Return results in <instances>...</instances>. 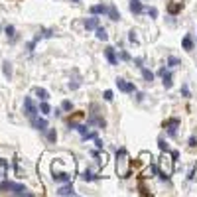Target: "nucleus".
<instances>
[{
	"label": "nucleus",
	"instance_id": "1",
	"mask_svg": "<svg viewBox=\"0 0 197 197\" xmlns=\"http://www.w3.org/2000/svg\"><path fill=\"white\" fill-rule=\"evenodd\" d=\"M77 178V162L71 154H59L52 162V179L57 183H73Z\"/></svg>",
	"mask_w": 197,
	"mask_h": 197
},
{
	"label": "nucleus",
	"instance_id": "2",
	"mask_svg": "<svg viewBox=\"0 0 197 197\" xmlns=\"http://www.w3.org/2000/svg\"><path fill=\"white\" fill-rule=\"evenodd\" d=\"M114 170L116 176L120 179H126L132 176V160H130V154L126 148H118L116 150V160H114Z\"/></svg>",
	"mask_w": 197,
	"mask_h": 197
},
{
	"label": "nucleus",
	"instance_id": "3",
	"mask_svg": "<svg viewBox=\"0 0 197 197\" xmlns=\"http://www.w3.org/2000/svg\"><path fill=\"white\" fill-rule=\"evenodd\" d=\"M156 167H158L160 178H162L164 181H167V179H170V178L173 176V170H176V158H173V154H172V152L164 150V154L160 156V160H158Z\"/></svg>",
	"mask_w": 197,
	"mask_h": 197
},
{
	"label": "nucleus",
	"instance_id": "4",
	"mask_svg": "<svg viewBox=\"0 0 197 197\" xmlns=\"http://www.w3.org/2000/svg\"><path fill=\"white\" fill-rule=\"evenodd\" d=\"M0 189H4V191H10L12 195H28V197L32 195L24 185L14 183V181H2V183H0Z\"/></svg>",
	"mask_w": 197,
	"mask_h": 197
},
{
	"label": "nucleus",
	"instance_id": "5",
	"mask_svg": "<svg viewBox=\"0 0 197 197\" xmlns=\"http://www.w3.org/2000/svg\"><path fill=\"white\" fill-rule=\"evenodd\" d=\"M179 124H181V120L178 118V116H172V118H167V120H164V128L167 130V134L170 136H176L178 134V128H179Z\"/></svg>",
	"mask_w": 197,
	"mask_h": 197
},
{
	"label": "nucleus",
	"instance_id": "6",
	"mask_svg": "<svg viewBox=\"0 0 197 197\" xmlns=\"http://www.w3.org/2000/svg\"><path fill=\"white\" fill-rule=\"evenodd\" d=\"M24 112H26L28 118L38 116V107H36V103L32 101V97H26V99H24Z\"/></svg>",
	"mask_w": 197,
	"mask_h": 197
},
{
	"label": "nucleus",
	"instance_id": "7",
	"mask_svg": "<svg viewBox=\"0 0 197 197\" xmlns=\"http://www.w3.org/2000/svg\"><path fill=\"white\" fill-rule=\"evenodd\" d=\"M91 154H93V158H97V164H99L101 170H103V167L108 164V154H107V152H101V150L97 148V150H93Z\"/></svg>",
	"mask_w": 197,
	"mask_h": 197
},
{
	"label": "nucleus",
	"instance_id": "8",
	"mask_svg": "<svg viewBox=\"0 0 197 197\" xmlns=\"http://www.w3.org/2000/svg\"><path fill=\"white\" fill-rule=\"evenodd\" d=\"M116 87L122 91V93H134L136 91V85L134 83H128V81H124V79H116Z\"/></svg>",
	"mask_w": 197,
	"mask_h": 197
},
{
	"label": "nucleus",
	"instance_id": "9",
	"mask_svg": "<svg viewBox=\"0 0 197 197\" xmlns=\"http://www.w3.org/2000/svg\"><path fill=\"white\" fill-rule=\"evenodd\" d=\"M105 57H107V61L111 63V65H118V55H116V52H114L112 46H107L105 47Z\"/></svg>",
	"mask_w": 197,
	"mask_h": 197
},
{
	"label": "nucleus",
	"instance_id": "10",
	"mask_svg": "<svg viewBox=\"0 0 197 197\" xmlns=\"http://www.w3.org/2000/svg\"><path fill=\"white\" fill-rule=\"evenodd\" d=\"M30 120H32V126H34L36 130H40V132L47 130V120H46V118H38V116H34V118H30Z\"/></svg>",
	"mask_w": 197,
	"mask_h": 197
},
{
	"label": "nucleus",
	"instance_id": "11",
	"mask_svg": "<svg viewBox=\"0 0 197 197\" xmlns=\"http://www.w3.org/2000/svg\"><path fill=\"white\" fill-rule=\"evenodd\" d=\"M85 118V112H81V111H79V112H75V114H71L69 116V118H67V124L71 126V128H75L77 124H79V122H81Z\"/></svg>",
	"mask_w": 197,
	"mask_h": 197
},
{
	"label": "nucleus",
	"instance_id": "12",
	"mask_svg": "<svg viewBox=\"0 0 197 197\" xmlns=\"http://www.w3.org/2000/svg\"><path fill=\"white\" fill-rule=\"evenodd\" d=\"M57 195H61V197H65V195H75V187H73V183H65V185H61L59 189H57Z\"/></svg>",
	"mask_w": 197,
	"mask_h": 197
},
{
	"label": "nucleus",
	"instance_id": "13",
	"mask_svg": "<svg viewBox=\"0 0 197 197\" xmlns=\"http://www.w3.org/2000/svg\"><path fill=\"white\" fill-rule=\"evenodd\" d=\"M183 10V2H170L167 4V14H172V16H176Z\"/></svg>",
	"mask_w": 197,
	"mask_h": 197
},
{
	"label": "nucleus",
	"instance_id": "14",
	"mask_svg": "<svg viewBox=\"0 0 197 197\" xmlns=\"http://www.w3.org/2000/svg\"><path fill=\"white\" fill-rule=\"evenodd\" d=\"M128 8H130V12H132V14H142L144 12V6H142L140 0H130Z\"/></svg>",
	"mask_w": 197,
	"mask_h": 197
},
{
	"label": "nucleus",
	"instance_id": "15",
	"mask_svg": "<svg viewBox=\"0 0 197 197\" xmlns=\"http://www.w3.org/2000/svg\"><path fill=\"white\" fill-rule=\"evenodd\" d=\"M181 47H183L185 52H191V49H193V38H191V34H185L183 36V40H181Z\"/></svg>",
	"mask_w": 197,
	"mask_h": 197
},
{
	"label": "nucleus",
	"instance_id": "16",
	"mask_svg": "<svg viewBox=\"0 0 197 197\" xmlns=\"http://www.w3.org/2000/svg\"><path fill=\"white\" fill-rule=\"evenodd\" d=\"M99 26V18L97 16H91V18H85V30H95V28Z\"/></svg>",
	"mask_w": 197,
	"mask_h": 197
},
{
	"label": "nucleus",
	"instance_id": "17",
	"mask_svg": "<svg viewBox=\"0 0 197 197\" xmlns=\"http://www.w3.org/2000/svg\"><path fill=\"white\" fill-rule=\"evenodd\" d=\"M107 10H108V8H107L105 4H95V6H91V14H93V16H101V14L105 16Z\"/></svg>",
	"mask_w": 197,
	"mask_h": 197
},
{
	"label": "nucleus",
	"instance_id": "18",
	"mask_svg": "<svg viewBox=\"0 0 197 197\" xmlns=\"http://www.w3.org/2000/svg\"><path fill=\"white\" fill-rule=\"evenodd\" d=\"M87 122H89V124H97L99 128H105L107 126V120L101 118V116H89V120H87Z\"/></svg>",
	"mask_w": 197,
	"mask_h": 197
},
{
	"label": "nucleus",
	"instance_id": "19",
	"mask_svg": "<svg viewBox=\"0 0 197 197\" xmlns=\"http://www.w3.org/2000/svg\"><path fill=\"white\" fill-rule=\"evenodd\" d=\"M107 16L111 18V20H114V22H118V20H120V12L116 10V6H108V10H107Z\"/></svg>",
	"mask_w": 197,
	"mask_h": 197
},
{
	"label": "nucleus",
	"instance_id": "20",
	"mask_svg": "<svg viewBox=\"0 0 197 197\" xmlns=\"http://www.w3.org/2000/svg\"><path fill=\"white\" fill-rule=\"evenodd\" d=\"M95 32H97V40H101V41H107L108 40V34H107V30L103 26H97L95 28Z\"/></svg>",
	"mask_w": 197,
	"mask_h": 197
},
{
	"label": "nucleus",
	"instance_id": "21",
	"mask_svg": "<svg viewBox=\"0 0 197 197\" xmlns=\"http://www.w3.org/2000/svg\"><path fill=\"white\" fill-rule=\"evenodd\" d=\"M138 160H140V164L148 166V164H152V154H150V152H140V156H138Z\"/></svg>",
	"mask_w": 197,
	"mask_h": 197
},
{
	"label": "nucleus",
	"instance_id": "22",
	"mask_svg": "<svg viewBox=\"0 0 197 197\" xmlns=\"http://www.w3.org/2000/svg\"><path fill=\"white\" fill-rule=\"evenodd\" d=\"M162 83H164V87H166V89H172V85H173V81H172V73H164V75H162Z\"/></svg>",
	"mask_w": 197,
	"mask_h": 197
},
{
	"label": "nucleus",
	"instance_id": "23",
	"mask_svg": "<svg viewBox=\"0 0 197 197\" xmlns=\"http://www.w3.org/2000/svg\"><path fill=\"white\" fill-rule=\"evenodd\" d=\"M34 93L40 97V101H47V99H49V93H47L46 89H41V87H36V89H34Z\"/></svg>",
	"mask_w": 197,
	"mask_h": 197
},
{
	"label": "nucleus",
	"instance_id": "24",
	"mask_svg": "<svg viewBox=\"0 0 197 197\" xmlns=\"http://www.w3.org/2000/svg\"><path fill=\"white\" fill-rule=\"evenodd\" d=\"M8 176V162L0 158V178H6Z\"/></svg>",
	"mask_w": 197,
	"mask_h": 197
},
{
	"label": "nucleus",
	"instance_id": "25",
	"mask_svg": "<svg viewBox=\"0 0 197 197\" xmlns=\"http://www.w3.org/2000/svg\"><path fill=\"white\" fill-rule=\"evenodd\" d=\"M142 77H144L146 83H152V81H154V73H152L150 69H144V67H142Z\"/></svg>",
	"mask_w": 197,
	"mask_h": 197
},
{
	"label": "nucleus",
	"instance_id": "26",
	"mask_svg": "<svg viewBox=\"0 0 197 197\" xmlns=\"http://www.w3.org/2000/svg\"><path fill=\"white\" fill-rule=\"evenodd\" d=\"M38 111H40L41 114H49V112H52V107L47 105V101H41V105H40Z\"/></svg>",
	"mask_w": 197,
	"mask_h": 197
},
{
	"label": "nucleus",
	"instance_id": "27",
	"mask_svg": "<svg viewBox=\"0 0 197 197\" xmlns=\"http://www.w3.org/2000/svg\"><path fill=\"white\" fill-rule=\"evenodd\" d=\"M97 178H99V176H95L93 172H85L83 176H81V179H83V181H93V179H97Z\"/></svg>",
	"mask_w": 197,
	"mask_h": 197
},
{
	"label": "nucleus",
	"instance_id": "28",
	"mask_svg": "<svg viewBox=\"0 0 197 197\" xmlns=\"http://www.w3.org/2000/svg\"><path fill=\"white\" fill-rule=\"evenodd\" d=\"M81 138H83V140H95V138H97V132H95V130H87Z\"/></svg>",
	"mask_w": 197,
	"mask_h": 197
},
{
	"label": "nucleus",
	"instance_id": "29",
	"mask_svg": "<svg viewBox=\"0 0 197 197\" xmlns=\"http://www.w3.org/2000/svg\"><path fill=\"white\" fill-rule=\"evenodd\" d=\"M167 65H170V67H178V65H181V61L172 55V57H167Z\"/></svg>",
	"mask_w": 197,
	"mask_h": 197
},
{
	"label": "nucleus",
	"instance_id": "30",
	"mask_svg": "<svg viewBox=\"0 0 197 197\" xmlns=\"http://www.w3.org/2000/svg\"><path fill=\"white\" fill-rule=\"evenodd\" d=\"M61 108H63L65 112H71V111H73V103H71V101H63V103H61Z\"/></svg>",
	"mask_w": 197,
	"mask_h": 197
},
{
	"label": "nucleus",
	"instance_id": "31",
	"mask_svg": "<svg viewBox=\"0 0 197 197\" xmlns=\"http://www.w3.org/2000/svg\"><path fill=\"white\" fill-rule=\"evenodd\" d=\"M103 99L107 101V103H111V101L114 99V93H112V91H105V93H103Z\"/></svg>",
	"mask_w": 197,
	"mask_h": 197
},
{
	"label": "nucleus",
	"instance_id": "32",
	"mask_svg": "<svg viewBox=\"0 0 197 197\" xmlns=\"http://www.w3.org/2000/svg\"><path fill=\"white\" fill-rule=\"evenodd\" d=\"M47 140H49V142H55V140H57V132H55V128H52V130L47 132Z\"/></svg>",
	"mask_w": 197,
	"mask_h": 197
},
{
	"label": "nucleus",
	"instance_id": "33",
	"mask_svg": "<svg viewBox=\"0 0 197 197\" xmlns=\"http://www.w3.org/2000/svg\"><path fill=\"white\" fill-rule=\"evenodd\" d=\"M146 14H148L150 18H158V10L154 8V6H152V8H146Z\"/></svg>",
	"mask_w": 197,
	"mask_h": 197
},
{
	"label": "nucleus",
	"instance_id": "34",
	"mask_svg": "<svg viewBox=\"0 0 197 197\" xmlns=\"http://www.w3.org/2000/svg\"><path fill=\"white\" fill-rule=\"evenodd\" d=\"M128 40L132 41V43H138V36H136L134 30H130V32H128Z\"/></svg>",
	"mask_w": 197,
	"mask_h": 197
},
{
	"label": "nucleus",
	"instance_id": "35",
	"mask_svg": "<svg viewBox=\"0 0 197 197\" xmlns=\"http://www.w3.org/2000/svg\"><path fill=\"white\" fill-rule=\"evenodd\" d=\"M187 146H189V148H195V146H197V138H195V136H189Z\"/></svg>",
	"mask_w": 197,
	"mask_h": 197
},
{
	"label": "nucleus",
	"instance_id": "36",
	"mask_svg": "<svg viewBox=\"0 0 197 197\" xmlns=\"http://www.w3.org/2000/svg\"><path fill=\"white\" fill-rule=\"evenodd\" d=\"M6 34H8L10 38H14V36H16V30H14V26H6Z\"/></svg>",
	"mask_w": 197,
	"mask_h": 197
},
{
	"label": "nucleus",
	"instance_id": "37",
	"mask_svg": "<svg viewBox=\"0 0 197 197\" xmlns=\"http://www.w3.org/2000/svg\"><path fill=\"white\" fill-rule=\"evenodd\" d=\"M158 146H160V150H167V144H166V140H164V138H160V140H158Z\"/></svg>",
	"mask_w": 197,
	"mask_h": 197
},
{
	"label": "nucleus",
	"instance_id": "38",
	"mask_svg": "<svg viewBox=\"0 0 197 197\" xmlns=\"http://www.w3.org/2000/svg\"><path fill=\"white\" fill-rule=\"evenodd\" d=\"M53 30H41V38H52Z\"/></svg>",
	"mask_w": 197,
	"mask_h": 197
},
{
	"label": "nucleus",
	"instance_id": "39",
	"mask_svg": "<svg viewBox=\"0 0 197 197\" xmlns=\"http://www.w3.org/2000/svg\"><path fill=\"white\" fill-rule=\"evenodd\" d=\"M181 95H183V97H191V93H189L187 85H183V87H181Z\"/></svg>",
	"mask_w": 197,
	"mask_h": 197
},
{
	"label": "nucleus",
	"instance_id": "40",
	"mask_svg": "<svg viewBox=\"0 0 197 197\" xmlns=\"http://www.w3.org/2000/svg\"><path fill=\"white\" fill-rule=\"evenodd\" d=\"M95 144H97V148L99 150H103V140H101V138L97 136V138H95Z\"/></svg>",
	"mask_w": 197,
	"mask_h": 197
},
{
	"label": "nucleus",
	"instance_id": "41",
	"mask_svg": "<svg viewBox=\"0 0 197 197\" xmlns=\"http://www.w3.org/2000/svg\"><path fill=\"white\" fill-rule=\"evenodd\" d=\"M120 57H122V59H124V61H130V55H128L126 52H122V53H120Z\"/></svg>",
	"mask_w": 197,
	"mask_h": 197
},
{
	"label": "nucleus",
	"instance_id": "42",
	"mask_svg": "<svg viewBox=\"0 0 197 197\" xmlns=\"http://www.w3.org/2000/svg\"><path fill=\"white\" fill-rule=\"evenodd\" d=\"M134 63L138 65V67H142V59H140V57H136V59H134Z\"/></svg>",
	"mask_w": 197,
	"mask_h": 197
},
{
	"label": "nucleus",
	"instance_id": "43",
	"mask_svg": "<svg viewBox=\"0 0 197 197\" xmlns=\"http://www.w3.org/2000/svg\"><path fill=\"white\" fill-rule=\"evenodd\" d=\"M136 101L140 103V101H144V93H138V97H136Z\"/></svg>",
	"mask_w": 197,
	"mask_h": 197
},
{
	"label": "nucleus",
	"instance_id": "44",
	"mask_svg": "<svg viewBox=\"0 0 197 197\" xmlns=\"http://www.w3.org/2000/svg\"><path fill=\"white\" fill-rule=\"evenodd\" d=\"M71 2H75V4H79V2H81V0H71Z\"/></svg>",
	"mask_w": 197,
	"mask_h": 197
}]
</instances>
